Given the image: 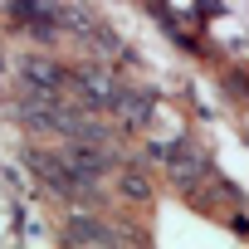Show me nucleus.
<instances>
[{
	"mask_svg": "<svg viewBox=\"0 0 249 249\" xmlns=\"http://www.w3.org/2000/svg\"><path fill=\"white\" fill-rule=\"evenodd\" d=\"M30 161H35V176H39L54 196H64V200H78V196L93 191V181H88L83 171H73V166L64 161V152H30Z\"/></svg>",
	"mask_w": 249,
	"mask_h": 249,
	"instance_id": "obj_1",
	"label": "nucleus"
},
{
	"mask_svg": "<svg viewBox=\"0 0 249 249\" xmlns=\"http://www.w3.org/2000/svg\"><path fill=\"white\" fill-rule=\"evenodd\" d=\"M20 88H25L30 98H59V93L69 88V69H64L59 59L30 54V59H20Z\"/></svg>",
	"mask_w": 249,
	"mask_h": 249,
	"instance_id": "obj_2",
	"label": "nucleus"
},
{
	"mask_svg": "<svg viewBox=\"0 0 249 249\" xmlns=\"http://www.w3.org/2000/svg\"><path fill=\"white\" fill-rule=\"evenodd\" d=\"M69 83L78 88V98L88 103V107H117L122 103V88H117V78L107 73V69H69Z\"/></svg>",
	"mask_w": 249,
	"mask_h": 249,
	"instance_id": "obj_3",
	"label": "nucleus"
},
{
	"mask_svg": "<svg viewBox=\"0 0 249 249\" xmlns=\"http://www.w3.org/2000/svg\"><path fill=\"white\" fill-rule=\"evenodd\" d=\"M64 239H69V244H112L117 230H107L103 220H69V225H64Z\"/></svg>",
	"mask_w": 249,
	"mask_h": 249,
	"instance_id": "obj_4",
	"label": "nucleus"
},
{
	"mask_svg": "<svg viewBox=\"0 0 249 249\" xmlns=\"http://www.w3.org/2000/svg\"><path fill=\"white\" fill-rule=\"evenodd\" d=\"M122 191H127V196H137V200H142V196H147V181H142V171H132V166L122 171Z\"/></svg>",
	"mask_w": 249,
	"mask_h": 249,
	"instance_id": "obj_5",
	"label": "nucleus"
}]
</instances>
